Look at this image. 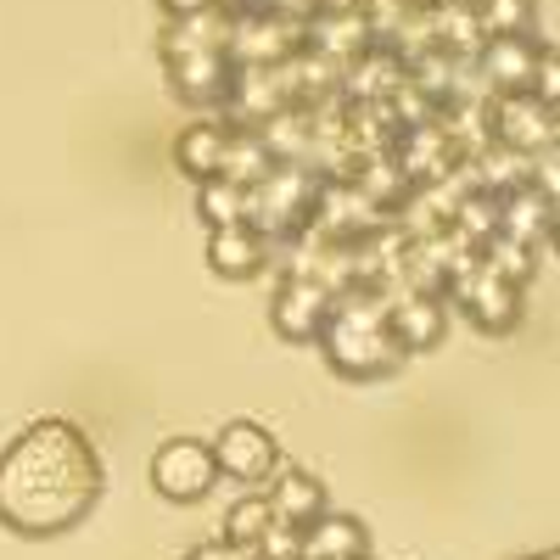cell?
<instances>
[{
  "label": "cell",
  "instance_id": "15",
  "mask_svg": "<svg viewBox=\"0 0 560 560\" xmlns=\"http://www.w3.org/2000/svg\"><path fill=\"white\" fill-rule=\"evenodd\" d=\"M465 163L477 174V191H488V197H510V191H522V185H533V158L499 147V140L482 147L477 158H465Z\"/></svg>",
  "mask_w": 560,
  "mask_h": 560
},
{
  "label": "cell",
  "instance_id": "14",
  "mask_svg": "<svg viewBox=\"0 0 560 560\" xmlns=\"http://www.w3.org/2000/svg\"><path fill=\"white\" fill-rule=\"evenodd\" d=\"M549 219H555V208L544 202L538 185H522V191L499 197V236H510V242L538 247V242L549 236Z\"/></svg>",
  "mask_w": 560,
  "mask_h": 560
},
{
  "label": "cell",
  "instance_id": "21",
  "mask_svg": "<svg viewBox=\"0 0 560 560\" xmlns=\"http://www.w3.org/2000/svg\"><path fill=\"white\" fill-rule=\"evenodd\" d=\"M527 90H533L549 113H560V51H544V57H538V73H533Z\"/></svg>",
  "mask_w": 560,
  "mask_h": 560
},
{
  "label": "cell",
  "instance_id": "7",
  "mask_svg": "<svg viewBox=\"0 0 560 560\" xmlns=\"http://www.w3.org/2000/svg\"><path fill=\"white\" fill-rule=\"evenodd\" d=\"M168 62V84L179 102L191 107H224L230 96V73H236V62H230L224 51H179V57H163Z\"/></svg>",
  "mask_w": 560,
  "mask_h": 560
},
{
  "label": "cell",
  "instance_id": "16",
  "mask_svg": "<svg viewBox=\"0 0 560 560\" xmlns=\"http://www.w3.org/2000/svg\"><path fill=\"white\" fill-rule=\"evenodd\" d=\"M269 168H275V158H269V147L258 140V129H230L219 174H224L230 185H242V191H253V185H258Z\"/></svg>",
  "mask_w": 560,
  "mask_h": 560
},
{
  "label": "cell",
  "instance_id": "25",
  "mask_svg": "<svg viewBox=\"0 0 560 560\" xmlns=\"http://www.w3.org/2000/svg\"><path fill=\"white\" fill-rule=\"evenodd\" d=\"M544 242H549V247L560 253V208H555V219H549V236H544Z\"/></svg>",
  "mask_w": 560,
  "mask_h": 560
},
{
  "label": "cell",
  "instance_id": "2",
  "mask_svg": "<svg viewBox=\"0 0 560 560\" xmlns=\"http://www.w3.org/2000/svg\"><path fill=\"white\" fill-rule=\"evenodd\" d=\"M319 342H325L331 370H342V376H353V382L387 376V370H398V359H404L398 337L387 331L382 287H342L331 298V319H325Z\"/></svg>",
  "mask_w": 560,
  "mask_h": 560
},
{
  "label": "cell",
  "instance_id": "10",
  "mask_svg": "<svg viewBox=\"0 0 560 560\" xmlns=\"http://www.w3.org/2000/svg\"><path fill=\"white\" fill-rule=\"evenodd\" d=\"M370 538L353 516H314L303 533H298V560H364Z\"/></svg>",
  "mask_w": 560,
  "mask_h": 560
},
{
  "label": "cell",
  "instance_id": "23",
  "mask_svg": "<svg viewBox=\"0 0 560 560\" xmlns=\"http://www.w3.org/2000/svg\"><path fill=\"white\" fill-rule=\"evenodd\" d=\"M158 7H163L168 18H202V12L219 7V0H158Z\"/></svg>",
  "mask_w": 560,
  "mask_h": 560
},
{
  "label": "cell",
  "instance_id": "8",
  "mask_svg": "<svg viewBox=\"0 0 560 560\" xmlns=\"http://www.w3.org/2000/svg\"><path fill=\"white\" fill-rule=\"evenodd\" d=\"M538 57H544V51L533 45V34H493V39H482L477 68H482V79H488L493 96H510V90H527V84H533Z\"/></svg>",
  "mask_w": 560,
  "mask_h": 560
},
{
  "label": "cell",
  "instance_id": "6",
  "mask_svg": "<svg viewBox=\"0 0 560 560\" xmlns=\"http://www.w3.org/2000/svg\"><path fill=\"white\" fill-rule=\"evenodd\" d=\"M331 298L337 292H325L319 280H303V275H287L280 280V292H275V331L287 337V342H319L325 331V319H331Z\"/></svg>",
  "mask_w": 560,
  "mask_h": 560
},
{
  "label": "cell",
  "instance_id": "3",
  "mask_svg": "<svg viewBox=\"0 0 560 560\" xmlns=\"http://www.w3.org/2000/svg\"><path fill=\"white\" fill-rule=\"evenodd\" d=\"M219 482V465H213V448L197 443V438H168L158 454H152V488L168 499V504H197L208 499Z\"/></svg>",
  "mask_w": 560,
  "mask_h": 560
},
{
  "label": "cell",
  "instance_id": "12",
  "mask_svg": "<svg viewBox=\"0 0 560 560\" xmlns=\"http://www.w3.org/2000/svg\"><path fill=\"white\" fill-rule=\"evenodd\" d=\"M269 510H275V522H287V527H308L314 516H325V488H319V477H308V471H280L269 477Z\"/></svg>",
  "mask_w": 560,
  "mask_h": 560
},
{
  "label": "cell",
  "instance_id": "22",
  "mask_svg": "<svg viewBox=\"0 0 560 560\" xmlns=\"http://www.w3.org/2000/svg\"><path fill=\"white\" fill-rule=\"evenodd\" d=\"M533 185L544 191V202H549V208H560V152H555V147L533 158Z\"/></svg>",
  "mask_w": 560,
  "mask_h": 560
},
{
  "label": "cell",
  "instance_id": "4",
  "mask_svg": "<svg viewBox=\"0 0 560 560\" xmlns=\"http://www.w3.org/2000/svg\"><path fill=\"white\" fill-rule=\"evenodd\" d=\"M208 448H213L219 477H230V482L264 488L280 471V448H275V438L258 427V420H230V427H219V438Z\"/></svg>",
  "mask_w": 560,
  "mask_h": 560
},
{
  "label": "cell",
  "instance_id": "26",
  "mask_svg": "<svg viewBox=\"0 0 560 560\" xmlns=\"http://www.w3.org/2000/svg\"><path fill=\"white\" fill-rule=\"evenodd\" d=\"M549 147H555V152H560V113H555V118H549Z\"/></svg>",
  "mask_w": 560,
  "mask_h": 560
},
{
  "label": "cell",
  "instance_id": "27",
  "mask_svg": "<svg viewBox=\"0 0 560 560\" xmlns=\"http://www.w3.org/2000/svg\"><path fill=\"white\" fill-rule=\"evenodd\" d=\"M415 7H427V0H415Z\"/></svg>",
  "mask_w": 560,
  "mask_h": 560
},
{
  "label": "cell",
  "instance_id": "13",
  "mask_svg": "<svg viewBox=\"0 0 560 560\" xmlns=\"http://www.w3.org/2000/svg\"><path fill=\"white\" fill-rule=\"evenodd\" d=\"M224 140H230V124L224 118H202V124H191V129H179V140H174V168L185 174V179H213L219 174V163H224Z\"/></svg>",
  "mask_w": 560,
  "mask_h": 560
},
{
  "label": "cell",
  "instance_id": "17",
  "mask_svg": "<svg viewBox=\"0 0 560 560\" xmlns=\"http://www.w3.org/2000/svg\"><path fill=\"white\" fill-rule=\"evenodd\" d=\"M197 213L208 219V230L247 224V191H242V185H230L224 174H213V179L197 185Z\"/></svg>",
  "mask_w": 560,
  "mask_h": 560
},
{
  "label": "cell",
  "instance_id": "9",
  "mask_svg": "<svg viewBox=\"0 0 560 560\" xmlns=\"http://www.w3.org/2000/svg\"><path fill=\"white\" fill-rule=\"evenodd\" d=\"M387 331L398 337L404 353H415V348H438V337L448 331L443 298H438V292H404V298H387Z\"/></svg>",
  "mask_w": 560,
  "mask_h": 560
},
{
  "label": "cell",
  "instance_id": "5",
  "mask_svg": "<svg viewBox=\"0 0 560 560\" xmlns=\"http://www.w3.org/2000/svg\"><path fill=\"white\" fill-rule=\"evenodd\" d=\"M549 107L533 96V90H510V96H493L488 102V124H493V140L522 158H538L549 152Z\"/></svg>",
  "mask_w": 560,
  "mask_h": 560
},
{
  "label": "cell",
  "instance_id": "18",
  "mask_svg": "<svg viewBox=\"0 0 560 560\" xmlns=\"http://www.w3.org/2000/svg\"><path fill=\"white\" fill-rule=\"evenodd\" d=\"M275 527V510L264 493H247L236 510L224 516V544H236V549H258V538Z\"/></svg>",
  "mask_w": 560,
  "mask_h": 560
},
{
  "label": "cell",
  "instance_id": "11",
  "mask_svg": "<svg viewBox=\"0 0 560 560\" xmlns=\"http://www.w3.org/2000/svg\"><path fill=\"white\" fill-rule=\"evenodd\" d=\"M208 264L230 280H253L264 264H269V242L258 236L253 224H224V230H208Z\"/></svg>",
  "mask_w": 560,
  "mask_h": 560
},
{
  "label": "cell",
  "instance_id": "19",
  "mask_svg": "<svg viewBox=\"0 0 560 560\" xmlns=\"http://www.w3.org/2000/svg\"><path fill=\"white\" fill-rule=\"evenodd\" d=\"M477 258H482V269H488V275L510 280V287H522V280L533 275V247H527V242H510V236H493Z\"/></svg>",
  "mask_w": 560,
  "mask_h": 560
},
{
  "label": "cell",
  "instance_id": "24",
  "mask_svg": "<svg viewBox=\"0 0 560 560\" xmlns=\"http://www.w3.org/2000/svg\"><path fill=\"white\" fill-rule=\"evenodd\" d=\"M191 560H253V549H236V544H224V538H219V544H208V549H197Z\"/></svg>",
  "mask_w": 560,
  "mask_h": 560
},
{
  "label": "cell",
  "instance_id": "20",
  "mask_svg": "<svg viewBox=\"0 0 560 560\" xmlns=\"http://www.w3.org/2000/svg\"><path fill=\"white\" fill-rule=\"evenodd\" d=\"M482 34H533V0H471Z\"/></svg>",
  "mask_w": 560,
  "mask_h": 560
},
{
  "label": "cell",
  "instance_id": "1",
  "mask_svg": "<svg viewBox=\"0 0 560 560\" xmlns=\"http://www.w3.org/2000/svg\"><path fill=\"white\" fill-rule=\"evenodd\" d=\"M102 482V454L73 420H34L0 454V522L23 538H57L96 510Z\"/></svg>",
  "mask_w": 560,
  "mask_h": 560
}]
</instances>
